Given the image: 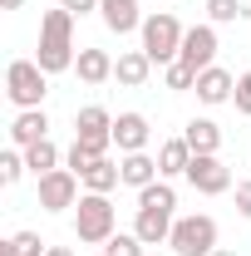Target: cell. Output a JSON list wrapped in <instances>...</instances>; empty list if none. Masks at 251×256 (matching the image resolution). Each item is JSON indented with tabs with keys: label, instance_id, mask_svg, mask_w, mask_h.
Returning <instances> with one entry per match:
<instances>
[{
	"label": "cell",
	"instance_id": "obj_1",
	"mask_svg": "<svg viewBox=\"0 0 251 256\" xmlns=\"http://www.w3.org/2000/svg\"><path fill=\"white\" fill-rule=\"evenodd\" d=\"M172 207H178V192L168 188L162 178L148 182V188L138 192V217H133V232H138V242L143 246H158V242H168L172 236Z\"/></svg>",
	"mask_w": 251,
	"mask_h": 256
},
{
	"label": "cell",
	"instance_id": "obj_2",
	"mask_svg": "<svg viewBox=\"0 0 251 256\" xmlns=\"http://www.w3.org/2000/svg\"><path fill=\"white\" fill-rule=\"evenodd\" d=\"M34 60H40V69H44V74H64V69H74V60H79V54H74V15H69V10H50V15H44V20H40V54H34Z\"/></svg>",
	"mask_w": 251,
	"mask_h": 256
},
{
	"label": "cell",
	"instance_id": "obj_3",
	"mask_svg": "<svg viewBox=\"0 0 251 256\" xmlns=\"http://www.w3.org/2000/svg\"><path fill=\"white\" fill-rule=\"evenodd\" d=\"M114 202H108V192H84L79 202H74V236L84 242V246H104L108 236H114Z\"/></svg>",
	"mask_w": 251,
	"mask_h": 256
},
{
	"label": "cell",
	"instance_id": "obj_4",
	"mask_svg": "<svg viewBox=\"0 0 251 256\" xmlns=\"http://www.w3.org/2000/svg\"><path fill=\"white\" fill-rule=\"evenodd\" d=\"M143 54L153 64H178V54H182V25H178V15L172 10H153L148 20H143Z\"/></svg>",
	"mask_w": 251,
	"mask_h": 256
},
{
	"label": "cell",
	"instance_id": "obj_5",
	"mask_svg": "<svg viewBox=\"0 0 251 256\" xmlns=\"http://www.w3.org/2000/svg\"><path fill=\"white\" fill-rule=\"evenodd\" d=\"M5 94L15 108H40L50 94V74L40 69V60H15L5 69Z\"/></svg>",
	"mask_w": 251,
	"mask_h": 256
},
{
	"label": "cell",
	"instance_id": "obj_6",
	"mask_svg": "<svg viewBox=\"0 0 251 256\" xmlns=\"http://www.w3.org/2000/svg\"><path fill=\"white\" fill-rule=\"evenodd\" d=\"M108 143H114V114L98 104H84L74 114V148H84L89 158H108Z\"/></svg>",
	"mask_w": 251,
	"mask_h": 256
},
{
	"label": "cell",
	"instance_id": "obj_7",
	"mask_svg": "<svg viewBox=\"0 0 251 256\" xmlns=\"http://www.w3.org/2000/svg\"><path fill=\"white\" fill-rule=\"evenodd\" d=\"M168 246H172L178 256H212V252H217V222H212L207 212L178 217V222H172V236H168Z\"/></svg>",
	"mask_w": 251,
	"mask_h": 256
},
{
	"label": "cell",
	"instance_id": "obj_8",
	"mask_svg": "<svg viewBox=\"0 0 251 256\" xmlns=\"http://www.w3.org/2000/svg\"><path fill=\"white\" fill-rule=\"evenodd\" d=\"M182 178H188L202 197H222V192L232 188V168H226L217 153H192V162H188Z\"/></svg>",
	"mask_w": 251,
	"mask_h": 256
},
{
	"label": "cell",
	"instance_id": "obj_9",
	"mask_svg": "<svg viewBox=\"0 0 251 256\" xmlns=\"http://www.w3.org/2000/svg\"><path fill=\"white\" fill-rule=\"evenodd\" d=\"M74 202H79V172L54 168V172L40 178V207H44V212H69Z\"/></svg>",
	"mask_w": 251,
	"mask_h": 256
},
{
	"label": "cell",
	"instance_id": "obj_10",
	"mask_svg": "<svg viewBox=\"0 0 251 256\" xmlns=\"http://www.w3.org/2000/svg\"><path fill=\"white\" fill-rule=\"evenodd\" d=\"M178 60L188 64V69H212V60H217V30L212 25H192L188 34H182V54Z\"/></svg>",
	"mask_w": 251,
	"mask_h": 256
},
{
	"label": "cell",
	"instance_id": "obj_11",
	"mask_svg": "<svg viewBox=\"0 0 251 256\" xmlns=\"http://www.w3.org/2000/svg\"><path fill=\"white\" fill-rule=\"evenodd\" d=\"M148 138H153V128H148L143 114H118V118H114V143H118V153H143Z\"/></svg>",
	"mask_w": 251,
	"mask_h": 256
},
{
	"label": "cell",
	"instance_id": "obj_12",
	"mask_svg": "<svg viewBox=\"0 0 251 256\" xmlns=\"http://www.w3.org/2000/svg\"><path fill=\"white\" fill-rule=\"evenodd\" d=\"M98 15H104V25L114 34H133V30H143V20H148V15H138V0H104Z\"/></svg>",
	"mask_w": 251,
	"mask_h": 256
},
{
	"label": "cell",
	"instance_id": "obj_13",
	"mask_svg": "<svg viewBox=\"0 0 251 256\" xmlns=\"http://www.w3.org/2000/svg\"><path fill=\"white\" fill-rule=\"evenodd\" d=\"M40 138H50V118H44V108H20V118L10 124V143H15V148H34Z\"/></svg>",
	"mask_w": 251,
	"mask_h": 256
},
{
	"label": "cell",
	"instance_id": "obj_14",
	"mask_svg": "<svg viewBox=\"0 0 251 256\" xmlns=\"http://www.w3.org/2000/svg\"><path fill=\"white\" fill-rule=\"evenodd\" d=\"M148 74H153V60H148L143 50H128V54L114 60V79H118L124 89H143V84H148Z\"/></svg>",
	"mask_w": 251,
	"mask_h": 256
},
{
	"label": "cell",
	"instance_id": "obj_15",
	"mask_svg": "<svg viewBox=\"0 0 251 256\" xmlns=\"http://www.w3.org/2000/svg\"><path fill=\"white\" fill-rule=\"evenodd\" d=\"M118 172H124V188H133V192H143L148 182L162 178V172H158V158H148V153H124Z\"/></svg>",
	"mask_w": 251,
	"mask_h": 256
},
{
	"label": "cell",
	"instance_id": "obj_16",
	"mask_svg": "<svg viewBox=\"0 0 251 256\" xmlns=\"http://www.w3.org/2000/svg\"><path fill=\"white\" fill-rule=\"evenodd\" d=\"M232 94H236V79H232L226 69L212 64V69H202V74H197V98H202V104H226Z\"/></svg>",
	"mask_w": 251,
	"mask_h": 256
},
{
	"label": "cell",
	"instance_id": "obj_17",
	"mask_svg": "<svg viewBox=\"0 0 251 256\" xmlns=\"http://www.w3.org/2000/svg\"><path fill=\"white\" fill-rule=\"evenodd\" d=\"M74 69H79L84 84H104V79H114V54L108 50H79Z\"/></svg>",
	"mask_w": 251,
	"mask_h": 256
},
{
	"label": "cell",
	"instance_id": "obj_18",
	"mask_svg": "<svg viewBox=\"0 0 251 256\" xmlns=\"http://www.w3.org/2000/svg\"><path fill=\"white\" fill-rule=\"evenodd\" d=\"M79 182H84L89 192H114L118 182H124V172H118V162H114V158H94L84 172H79Z\"/></svg>",
	"mask_w": 251,
	"mask_h": 256
},
{
	"label": "cell",
	"instance_id": "obj_19",
	"mask_svg": "<svg viewBox=\"0 0 251 256\" xmlns=\"http://www.w3.org/2000/svg\"><path fill=\"white\" fill-rule=\"evenodd\" d=\"M188 162H192L188 138H168V143L158 148V172H162V178H178V172H188Z\"/></svg>",
	"mask_w": 251,
	"mask_h": 256
},
{
	"label": "cell",
	"instance_id": "obj_20",
	"mask_svg": "<svg viewBox=\"0 0 251 256\" xmlns=\"http://www.w3.org/2000/svg\"><path fill=\"white\" fill-rule=\"evenodd\" d=\"M182 138H188L192 153H217L222 148V128L212 124V118H192V124L182 128Z\"/></svg>",
	"mask_w": 251,
	"mask_h": 256
},
{
	"label": "cell",
	"instance_id": "obj_21",
	"mask_svg": "<svg viewBox=\"0 0 251 256\" xmlns=\"http://www.w3.org/2000/svg\"><path fill=\"white\" fill-rule=\"evenodd\" d=\"M25 162H30L34 178H44V172H54V168H60V148H54L50 138H40L34 148H25Z\"/></svg>",
	"mask_w": 251,
	"mask_h": 256
},
{
	"label": "cell",
	"instance_id": "obj_22",
	"mask_svg": "<svg viewBox=\"0 0 251 256\" xmlns=\"http://www.w3.org/2000/svg\"><path fill=\"white\" fill-rule=\"evenodd\" d=\"M50 246L40 242V232H15L10 242H0V256H44Z\"/></svg>",
	"mask_w": 251,
	"mask_h": 256
},
{
	"label": "cell",
	"instance_id": "obj_23",
	"mask_svg": "<svg viewBox=\"0 0 251 256\" xmlns=\"http://www.w3.org/2000/svg\"><path fill=\"white\" fill-rule=\"evenodd\" d=\"M25 168H30V162H25V148H10V153H0V182H5V188H15V182L25 178Z\"/></svg>",
	"mask_w": 251,
	"mask_h": 256
},
{
	"label": "cell",
	"instance_id": "obj_24",
	"mask_svg": "<svg viewBox=\"0 0 251 256\" xmlns=\"http://www.w3.org/2000/svg\"><path fill=\"white\" fill-rule=\"evenodd\" d=\"M104 256H143V242H138V232H114V236L104 242Z\"/></svg>",
	"mask_w": 251,
	"mask_h": 256
},
{
	"label": "cell",
	"instance_id": "obj_25",
	"mask_svg": "<svg viewBox=\"0 0 251 256\" xmlns=\"http://www.w3.org/2000/svg\"><path fill=\"white\" fill-rule=\"evenodd\" d=\"M207 15H212V25H232V20H242L251 15L242 0H207Z\"/></svg>",
	"mask_w": 251,
	"mask_h": 256
},
{
	"label": "cell",
	"instance_id": "obj_26",
	"mask_svg": "<svg viewBox=\"0 0 251 256\" xmlns=\"http://www.w3.org/2000/svg\"><path fill=\"white\" fill-rule=\"evenodd\" d=\"M168 89H197V69H188V64L178 60V64H168Z\"/></svg>",
	"mask_w": 251,
	"mask_h": 256
},
{
	"label": "cell",
	"instance_id": "obj_27",
	"mask_svg": "<svg viewBox=\"0 0 251 256\" xmlns=\"http://www.w3.org/2000/svg\"><path fill=\"white\" fill-rule=\"evenodd\" d=\"M232 104H236V114H246V118H251V69L236 79V94H232Z\"/></svg>",
	"mask_w": 251,
	"mask_h": 256
},
{
	"label": "cell",
	"instance_id": "obj_28",
	"mask_svg": "<svg viewBox=\"0 0 251 256\" xmlns=\"http://www.w3.org/2000/svg\"><path fill=\"white\" fill-rule=\"evenodd\" d=\"M236 212L251 222V178H242V182H236Z\"/></svg>",
	"mask_w": 251,
	"mask_h": 256
},
{
	"label": "cell",
	"instance_id": "obj_29",
	"mask_svg": "<svg viewBox=\"0 0 251 256\" xmlns=\"http://www.w3.org/2000/svg\"><path fill=\"white\" fill-rule=\"evenodd\" d=\"M64 10H69V15H89V10H98V5H104V0H60Z\"/></svg>",
	"mask_w": 251,
	"mask_h": 256
},
{
	"label": "cell",
	"instance_id": "obj_30",
	"mask_svg": "<svg viewBox=\"0 0 251 256\" xmlns=\"http://www.w3.org/2000/svg\"><path fill=\"white\" fill-rule=\"evenodd\" d=\"M44 256H74V252H69V246H50Z\"/></svg>",
	"mask_w": 251,
	"mask_h": 256
},
{
	"label": "cell",
	"instance_id": "obj_31",
	"mask_svg": "<svg viewBox=\"0 0 251 256\" xmlns=\"http://www.w3.org/2000/svg\"><path fill=\"white\" fill-rule=\"evenodd\" d=\"M20 5H25V0H0V10H20Z\"/></svg>",
	"mask_w": 251,
	"mask_h": 256
},
{
	"label": "cell",
	"instance_id": "obj_32",
	"mask_svg": "<svg viewBox=\"0 0 251 256\" xmlns=\"http://www.w3.org/2000/svg\"><path fill=\"white\" fill-rule=\"evenodd\" d=\"M212 256H232V252H212Z\"/></svg>",
	"mask_w": 251,
	"mask_h": 256
},
{
	"label": "cell",
	"instance_id": "obj_33",
	"mask_svg": "<svg viewBox=\"0 0 251 256\" xmlns=\"http://www.w3.org/2000/svg\"><path fill=\"white\" fill-rule=\"evenodd\" d=\"M98 256H104V252H98Z\"/></svg>",
	"mask_w": 251,
	"mask_h": 256
}]
</instances>
